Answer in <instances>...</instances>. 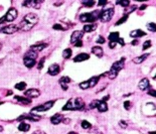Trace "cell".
I'll return each instance as SVG.
<instances>
[{"label":"cell","instance_id":"1","mask_svg":"<svg viewBox=\"0 0 156 134\" xmlns=\"http://www.w3.org/2000/svg\"><path fill=\"white\" fill-rule=\"evenodd\" d=\"M38 22V17L35 13H28L23 17L22 21L19 24V28L22 31H28L32 29L33 26Z\"/></svg>","mask_w":156,"mask_h":134},{"label":"cell","instance_id":"2","mask_svg":"<svg viewBox=\"0 0 156 134\" xmlns=\"http://www.w3.org/2000/svg\"><path fill=\"white\" fill-rule=\"evenodd\" d=\"M124 66H125V58H122L120 61L118 62H115L113 65H112L111 69L109 72L104 73L103 75H101L100 77H108L109 79L113 80L118 76V74L120 73V71L123 69Z\"/></svg>","mask_w":156,"mask_h":134},{"label":"cell","instance_id":"3","mask_svg":"<svg viewBox=\"0 0 156 134\" xmlns=\"http://www.w3.org/2000/svg\"><path fill=\"white\" fill-rule=\"evenodd\" d=\"M85 108V102L82 98H72L63 107L64 111H82Z\"/></svg>","mask_w":156,"mask_h":134},{"label":"cell","instance_id":"4","mask_svg":"<svg viewBox=\"0 0 156 134\" xmlns=\"http://www.w3.org/2000/svg\"><path fill=\"white\" fill-rule=\"evenodd\" d=\"M100 14L101 11L99 10H95L93 12H87V13H83L80 15V20L82 22H90V23H94L96 20H98L100 18Z\"/></svg>","mask_w":156,"mask_h":134},{"label":"cell","instance_id":"5","mask_svg":"<svg viewBox=\"0 0 156 134\" xmlns=\"http://www.w3.org/2000/svg\"><path fill=\"white\" fill-rule=\"evenodd\" d=\"M55 101H52V100H50V101H47L45 102V103L41 104V105H38V106H35L32 108V113H35V112H45V111H48L50 109H52L53 105H55Z\"/></svg>","mask_w":156,"mask_h":134},{"label":"cell","instance_id":"6","mask_svg":"<svg viewBox=\"0 0 156 134\" xmlns=\"http://www.w3.org/2000/svg\"><path fill=\"white\" fill-rule=\"evenodd\" d=\"M114 8H108L105 9V10L101 11V14H100V18L102 22H108L110 21L114 16Z\"/></svg>","mask_w":156,"mask_h":134},{"label":"cell","instance_id":"7","mask_svg":"<svg viewBox=\"0 0 156 134\" xmlns=\"http://www.w3.org/2000/svg\"><path fill=\"white\" fill-rule=\"evenodd\" d=\"M5 16V20L6 22H12L13 20H15L16 18H17L18 16V12L16 10L15 8H13V7H11V8L8 9V11H7L6 15Z\"/></svg>","mask_w":156,"mask_h":134},{"label":"cell","instance_id":"8","mask_svg":"<svg viewBox=\"0 0 156 134\" xmlns=\"http://www.w3.org/2000/svg\"><path fill=\"white\" fill-rule=\"evenodd\" d=\"M18 30V26L15 24H9V25H5L3 28L1 29L0 32L6 33V35H12V33H15Z\"/></svg>","mask_w":156,"mask_h":134},{"label":"cell","instance_id":"9","mask_svg":"<svg viewBox=\"0 0 156 134\" xmlns=\"http://www.w3.org/2000/svg\"><path fill=\"white\" fill-rule=\"evenodd\" d=\"M83 35H84V31L83 30H75L72 33V36H70V43L75 45L78 40H82Z\"/></svg>","mask_w":156,"mask_h":134},{"label":"cell","instance_id":"10","mask_svg":"<svg viewBox=\"0 0 156 134\" xmlns=\"http://www.w3.org/2000/svg\"><path fill=\"white\" fill-rule=\"evenodd\" d=\"M40 95V91L37 89H29L26 90L25 93H24V96L27 97L29 99H33V98H37Z\"/></svg>","mask_w":156,"mask_h":134},{"label":"cell","instance_id":"11","mask_svg":"<svg viewBox=\"0 0 156 134\" xmlns=\"http://www.w3.org/2000/svg\"><path fill=\"white\" fill-rule=\"evenodd\" d=\"M48 47L47 43H36V45H31L30 48H29V50H32V52H35V53H40L41 50H43L45 48H46Z\"/></svg>","mask_w":156,"mask_h":134},{"label":"cell","instance_id":"12","mask_svg":"<svg viewBox=\"0 0 156 134\" xmlns=\"http://www.w3.org/2000/svg\"><path fill=\"white\" fill-rule=\"evenodd\" d=\"M60 68L58 64L50 65L47 70L48 75H50V76H57V75L60 74Z\"/></svg>","mask_w":156,"mask_h":134},{"label":"cell","instance_id":"13","mask_svg":"<svg viewBox=\"0 0 156 134\" xmlns=\"http://www.w3.org/2000/svg\"><path fill=\"white\" fill-rule=\"evenodd\" d=\"M23 6L29 7V8H35V9L40 8V4H38L35 0H24Z\"/></svg>","mask_w":156,"mask_h":134},{"label":"cell","instance_id":"14","mask_svg":"<svg viewBox=\"0 0 156 134\" xmlns=\"http://www.w3.org/2000/svg\"><path fill=\"white\" fill-rule=\"evenodd\" d=\"M90 58V55L86 53H81L79 55H77L74 58V62L75 63H81V62H85V61L89 60Z\"/></svg>","mask_w":156,"mask_h":134},{"label":"cell","instance_id":"15","mask_svg":"<svg viewBox=\"0 0 156 134\" xmlns=\"http://www.w3.org/2000/svg\"><path fill=\"white\" fill-rule=\"evenodd\" d=\"M72 82V80H70V77H62L60 80H58V83L60 84V86H62V89L64 90V91H67L68 90V84L69 83Z\"/></svg>","mask_w":156,"mask_h":134},{"label":"cell","instance_id":"16","mask_svg":"<svg viewBox=\"0 0 156 134\" xmlns=\"http://www.w3.org/2000/svg\"><path fill=\"white\" fill-rule=\"evenodd\" d=\"M63 121H64V116L60 113L55 114V115L50 118V122H52V124H53V125H58V124L62 123Z\"/></svg>","mask_w":156,"mask_h":134},{"label":"cell","instance_id":"17","mask_svg":"<svg viewBox=\"0 0 156 134\" xmlns=\"http://www.w3.org/2000/svg\"><path fill=\"white\" fill-rule=\"evenodd\" d=\"M149 87H150V82H149V80H148L147 78L142 79L138 84V88L141 90V91H145V90H147Z\"/></svg>","mask_w":156,"mask_h":134},{"label":"cell","instance_id":"18","mask_svg":"<svg viewBox=\"0 0 156 134\" xmlns=\"http://www.w3.org/2000/svg\"><path fill=\"white\" fill-rule=\"evenodd\" d=\"M23 64L27 69H32V68L36 65V60H32V58L23 57Z\"/></svg>","mask_w":156,"mask_h":134},{"label":"cell","instance_id":"19","mask_svg":"<svg viewBox=\"0 0 156 134\" xmlns=\"http://www.w3.org/2000/svg\"><path fill=\"white\" fill-rule=\"evenodd\" d=\"M145 35H146V32H144L142 29H135V30L130 32V36L135 38V40H137L139 37H142V36H145Z\"/></svg>","mask_w":156,"mask_h":134},{"label":"cell","instance_id":"20","mask_svg":"<svg viewBox=\"0 0 156 134\" xmlns=\"http://www.w3.org/2000/svg\"><path fill=\"white\" fill-rule=\"evenodd\" d=\"M21 119H26V120H30V121H33V122H35V121H40V117L35 116V115H33V114L31 113V114H28V115H22V116H20L18 118V120H21Z\"/></svg>","mask_w":156,"mask_h":134},{"label":"cell","instance_id":"21","mask_svg":"<svg viewBox=\"0 0 156 134\" xmlns=\"http://www.w3.org/2000/svg\"><path fill=\"white\" fill-rule=\"evenodd\" d=\"M92 53H94L96 57L102 58V57H103L104 50H103V48H102L101 47H99V45H96V47H93L92 48Z\"/></svg>","mask_w":156,"mask_h":134},{"label":"cell","instance_id":"22","mask_svg":"<svg viewBox=\"0 0 156 134\" xmlns=\"http://www.w3.org/2000/svg\"><path fill=\"white\" fill-rule=\"evenodd\" d=\"M97 109H98L99 112H101V113H104V112L108 111V104L106 103V102L102 101V100H100L98 106H97Z\"/></svg>","mask_w":156,"mask_h":134},{"label":"cell","instance_id":"23","mask_svg":"<svg viewBox=\"0 0 156 134\" xmlns=\"http://www.w3.org/2000/svg\"><path fill=\"white\" fill-rule=\"evenodd\" d=\"M15 100H17L19 103L23 104V105H29V104H31V99L27 98V97H20V96H15L14 97Z\"/></svg>","mask_w":156,"mask_h":134},{"label":"cell","instance_id":"24","mask_svg":"<svg viewBox=\"0 0 156 134\" xmlns=\"http://www.w3.org/2000/svg\"><path fill=\"white\" fill-rule=\"evenodd\" d=\"M149 57V53H144V55H140V57L134 58H133V63L134 64H142L143 62H145V60Z\"/></svg>","mask_w":156,"mask_h":134},{"label":"cell","instance_id":"25","mask_svg":"<svg viewBox=\"0 0 156 134\" xmlns=\"http://www.w3.org/2000/svg\"><path fill=\"white\" fill-rule=\"evenodd\" d=\"M96 28H97V24H95V23L86 24V25H84V27H83V31H84V32H92V31L96 30Z\"/></svg>","mask_w":156,"mask_h":134},{"label":"cell","instance_id":"26","mask_svg":"<svg viewBox=\"0 0 156 134\" xmlns=\"http://www.w3.org/2000/svg\"><path fill=\"white\" fill-rule=\"evenodd\" d=\"M30 129V124L25 123V122H21L18 125V130L21 131V132H27Z\"/></svg>","mask_w":156,"mask_h":134},{"label":"cell","instance_id":"27","mask_svg":"<svg viewBox=\"0 0 156 134\" xmlns=\"http://www.w3.org/2000/svg\"><path fill=\"white\" fill-rule=\"evenodd\" d=\"M108 38L110 41H115V43H117L119 38H120V33H119L118 31H113V32H111L110 35H109Z\"/></svg>","mask_w":156,"mask_h":134},{"label":"cell","instance_id":"28","mask_svg":"<svg viewBox=\"0 0 156 134\" xmlns=\"http://www.w3.org/2000/svg\"><path fill=\"white\" fill-rule=\"evenodd\" d=\"M24 57L29 58H32V60H36V58H37V57H38V53L32 52V50H29L28 52H26V53H25Z\"/></svg>","mask_w":156,"mask_h":134},{"label":"cell","instance_id":"29","mask_svg":"<svg viewBox=\"0 0 156 134\" xmlns=\"http://www.w3.org/2000/svg\"><path fill=\"white\" fill-rule=\"evenodd\" d=\"M100 78H101V77H93V78H91V79H90V80H88V81H89L90 88H93V87L96 86V85L98 84Z\"/></svg>","mask_w":156,"mask_h":134},{"label":"cell","instance_id":"30","mask_svg":"<svg viewBox=\"0 0 156 134\" xmlns=\"http://www.w3.org/2000/svg\"><path fill=\"white\" fill-rule=\"evenodd\" d=\"M116 4L122 7H129V5H130V0H116Z\"/></svg>","mask_w":156,"mask_h":134},{"label":"cell","instance_id":"31","mask_svg":"<svg viewBox=\"0 0 156 134\" xmlns=\"http://www.w3.org/2000/svg\"><path fill=\"white\" fill-rule=\"evenodd\" d=\"M81 2L85 7H93L96 3L95 0H81Z\"/></svg>","mask_w":156,"mask_h":134},{"label":"cell","instance_id":"32","mask_svg":"<svg viewBox=\"0 0 156 134\" xmlns=\"http://www.w3.org/2000/svg\"><path fill=\"white\" fill-rule=\"evenodd\" d=\"M12 95L11 90H4V89H0V99L3 98V97H7Z\"/></svg>","mask_w":156,"mask_h":134},{"label":"cell","instance_id":"33","mask_svg":"<svg viewBox=\"0 0 156 134\" xmlns=\"http://www.w3.org/2000/svg\"><path fill=\"white\" fill-rule=\"evenodd\" d=\"M14 87H15L16 90H19V91H24V90L26 89V87H27V85H26L25 82H20V83H17V84H16Z\"/></svg>","mask_w":156,"mask_h":134},{"label":"cell","instance_id":"34","mask_svg":"<svg viewBox=\"0 0 156 134\" xmlns=\"http://www.w3.org/2000/svg\"><path fill=\"white\" fill-rule=\"evenodd\" d=\"M68 27H69V26H64V24H62V23H55V24H53V26H52V28L55 29V30H67Z\"/></svg>","mask_w":156,"mask_h":134},{"label":"cell","instance_id":"35","mask_svg":"<svg viewBox=\"0 0 156 134\" xmlns=\"http://www.w3.org/2000/svg\"><path fill=\"white\" fill-rule=\"evenodd\" d=\"M72 50L70 48H65V50L63 52V58H65V60H69V58L72 57Z\"/></svg>","mask_w":156,"mask_h":134},{"label":"cell","instance_id":"36","mask_svg":"<svg viewBox=\"0 0 156 134\" xmlns=\"http://www.w3.org/2000/svg\"><path fill=\"white\" fill-rule=\"evenodd\" d=\"M147 26V29L150 31V32H156V23L154 22H149L146 24Z\"/></svg>","mask_w":156,"mask_h":134},{"label":"cell","instance_id":"37","mask_svg":"<svg viewBox=\"0 0 156 134\" xmlns=\"http://www.w3.org/2000/svg\"><path fill=\"white\" fill-rule=\"evenodd\" d=\"M81 126H82L83 129H90V128H92V124L90 123L89 121H87V120H83L82 123H81Z\"/></svg>","mask_w":156,"mask_h":134},{"label":"cell","instance_id":"38","mask_svg":"<svg viewBox=\"0 0 156 134\" xmlns=\"http://www.w3.org/2000/svg\"><path fill=\"white\" fill-rule=\"evenodd\" d=\"M79 87L81 88L82 90H87L90 88V85H89V81H85V82H82L79 84Z\"/></svg>","mask_w":156,"mask_h":134},{"label":"cell","instance_id":"39","mask_svg":"<svg viewBox=\"0 0 156 134\" xmlns=\"http://www.w3.org/2000/svg\"><path fill=\"white\" fill-rule=\"evenodd\" d=\"M128 17H129V15H128V14H125V15H124L123 17L120 18L118 21H117L115 25H120V24L124 23V22H126V21H127V19H128Z\"/></svg>","mask_w":156,"mask_h":134},{"label":"cell","instance_id":"40","mask_svg":"<svg viewBox=\"0 0 156 134\" xmlns=\"http://www.w3.org/2000/svg\"><path fill=\"white\" fill-rule=\"evenodd\" d=\"M100 100H94V101H92L91 103H90V109H97V106H98Z\"/></svg>","mask_w":156,"mask_h":134},{"label":"cell","instance_id":"41","mask_svg":"<svg viewBox=\"0 0 156 134\" xmlns=\"http://www.w3.org/2000/svg\"><path fill=\"white\" fill-rule=\"evenodd\" d=\"M151 48V40H146L144 43H143V47H142V50H146L147 48Z\"/></svg>","mask_w":156,"mask_h":134},{"label":"cell","instance_id":"42","mask_svg":"<svg viewBox=\"0 0 156 134\" xmlns=\"http://www.w3.org/2000/svg\"><path fill=\"white\" fill-rule=\"evenodd\" d=\"M105 41H106V40H105V37H103V36H98V38H97L96 43H100V45H103V43H105Z\"/></svg>","mask_w":156,"mask_h":134},{"label":"cell","instance_id":"43","mask_svg":"<svg viewBox=\"0 0 156 134\" xmlns=\"http://www.w3.org/2000/svg\"><path fill=\"white\" fill-rule=\"evenodd\" d=\"M124 108L126 109V110H130V107H131V102L130 101H125L123 104Z\"/></svg>","mask_w":156,"mask_h":134},{"label":"cell","instance_id":"44","mask_svg":"<svg viewBox=\"0 0 156 134\" xmlns=\"http://www.w3.org/2000/svg\"><path fill=\"white\" fill-rule=\"evenodd\" d=\"M45 58H41V60L40 61V63H38V65H37V69H38V70H41V69H42L43 63H45Z\"/></svg>","mask_w":156,"mask_h":134},{"label":"cell","instance_id":"45","mask_svg":"<svg viewBox=\"0 0 156 134\" xmlns=\"http://www.w3.org/2000/svg\"><path fill=\"white\" fill-rule=\"evenodd\" d=\"M119 125H120L122 128H127L128 124H127V122H126V121H124V120H121L120 122H119Z\"/></svg>","mask_w":156,"mask_h":134},{"label":"cell","instance_id":"46","mask_svg":"<svg viewBox=\"0 0 156 134\" xmlns=\"http://www.w3.org/2000/svg\"><path fill=\"white\" fill-rule=\"evenodd\" d=\"M108 2V0H99L98 1V6H105Z\"/></svg>","mask_w":156,"mask_h":134},{"label":"cell","instance_id":"47","mask_svg":"<svg viewBox=\"0 0 156 134\" xmlns=\"http://www.w3.org/2000/svg\"><path fill=\"white\" fill-rule=\"evenodd\" d=\"M75 47H77V48H82V47H83V41H82V40H78L77 43H75Z\"/></svg>","mask_w":156,"mask_h":134},{"label":"cell","instance_id":"48","mask_svg":"<svg viewBox=\"0 0 156 134\" xmlns=\"http://www.w3.org/2000/svg\"><path fill=\"white\" fill-rule=\"evenodd\" d=\"M148 94L150 95V96L154 97V98H156V90H150L149 92H148Z\"/></svg>","mask_w":156,"mask_h":134},{"label":"cell","instance_id":"49","mask_svg":"<svg viewBox=\"0 0 156 134\" xmlns=\"http://www.w3.org/2000/svg\"><path fill=\"white\" fill-rule=\"evenodd\" d=\"M116 45H117V43H115V41H110V43H109V48H115Z\"/></svg>","mask_w":156,"mask_h":134},{"label":"cell","instance_id":"50","mask_svg":"<svg viewBox=\"0 0 156 134\" xmlns=\"http://www.w3.org/2000/svg\"><path fill=\"white\" fill-rule=\"evenodd\" d=\"M117 43H120L121 45H125V41H124L123 38H121V37L118 40V41H117Z\"/></svg>","mask_w":156,"mask_h":134},{"label":"cell","instance_id":"51","mask_svg":"<svg viewBox=\"0 0 156 134\" xmlns=\"http://www.w3.org/2000/svg\"><path fill=\"white\" fill-rule=\"evenodd\" d=\"M32 134H46V133L43 132V131H41V130H37V131H35Z\"/></svg>","mask_w":156,"mask_h":134},{"label":"cell","instance_id":"52","mask_svg":"<svg viewBox=\"0 0 156 134\" xmlns=\"http://www.w3.org/2000/svg\"><path fill=\"white\" fill-rule=\"evenodd\" d=\"M131 45H138V40H132V41H131Z\"/></svg>","mask_w":156,"mask_h":134},{"label":"cell","instance_id":"53","mask_svg":"<svg viewBox=\"0 0 156 134\" xmlns=\"http://www.w3.org/2000/svg\"><path fill=\"white\" fill-rule=\"evenodd\" d=\"M109 98H110V96H109V95H108V96H105V97H104V98H103V99H102V101L106 102V101H107V100H109Z\"/></svg>","mask_w":156,"mask_h":134},{"label":"cell","instance_id":"54","mask_svg":"<svg viewBox=\"0 0 156 134\" xmlns=\"http://www.w3.org/2000/svg\"><path fill=\"white\" fill-rule=\"evenodd\" d=\"M146 7H147V5H145V4H143L142 6H140V8H139V9H140V10H144V9L146 8Z\"/></svg>","mask_w":156,"mask_h":134},{"label":"cell","instance_id":"55","mask_svg":"<svg viewBox=\"0 0 156 134\" xmlns=\"http://www.w3.org/2000/svg\"><path fill=\"white\" fill-rule=\"evenodd\" d=\"M35 1L37 2L38 4H41V3H42L43 1H45V0H35Z\"/></svg>","mask_w":156,"mask_h":134},{"label":"cell","instance_id":"56","mask_svg":"<svg viewBox=\"0 0 156 134\" xmlns=\"http://www.w3.org/2000/svg\"><path fill=\"white\" fill-rule=\"evenodd\" d=\"M68 134H78L77 132H74V131H70V132H69Z\"/></svg>","mask_w":156,"mask_h":134},{"label":"cell","instance_id":"57","mask_svg":"<svg viewBox=\"0 0 156 134\" xmlns=\"http://www.w3.org/2000/svg\"><path fill=\"white\" fill-rule=\"evenodd\" d=\"M149 134H156V131H153V132H149Z\"/></svg>","mask_w":156,"mask_h":134},{"label":"cell","instance_id":"58","mask_svg":"<svg viewBox=\"0 0 156 134\" xmlns=\"http://www.w3.org/2000/svg\"><path fill=\"white\" fill-rule=\"evenodd\" d=\"M3 130V128H2V126H0V131H2Z\"/></svg>","mask_w":156,"mask_h":134},{"label":"cell","instance_id":"59","mask_svg":"<svg viewBox=\"0 0 156 134\" xmlns=\"http://www.w3.org/2000/svg\"><path fill=\"white\" fill-rule=\"evenodd\" d=\"M141 1H147V0H141Z\"/></svg>","mask_w":156,"mask_h":134}]
</instances>
